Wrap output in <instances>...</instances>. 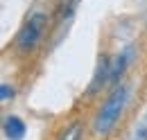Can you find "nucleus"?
Segmentation results:
<instances>
[{"label": "nucleus", "mask_w": 147, "mask_h": 140, "mask_svg": "<svg viewBox=\"0 0 147 140\" xmlns=\"http://www.w3.org/2000/svg\"><path fill=\"white\" fill-rule=\"evenodd\" d=\"M82 138H84V122L82 120L68 122L61 129V133L57 136V140H82Z\"/></svg>", "instance_id": "20e7f679"}, {"label": "nucleus", "mask_w": 147, "mask_h": 140, "mask_svg": "<svg viewBox=\"0 0 147 140\" xmlns=\"http://www.w3.org/2000/svg\"><path fill=\"white\" fill-rule=\"evenodd\" d=\"M0 95H2V104H7L9 100H14V86H9L7 81H2V86H0Z\"/></svg>", "instance_id": "39448f33"}, {"label": "nucleus", "mask_w": 147, "mask_h": 140, "mask_svg": "<svg viewBox=\"0 0 147 140\" xmlns=\"http://www.w3.org/2000/svg\"><path fill=\"white\" fill-rule=\"evenodd\" d=\"M48 27H50V16L43 9H32L27 16L23 18L16 36L11 38L14 52L20 54V57L34 54L43 45V38L48 34Z\"/></svg>", "instance_id": "f03ea898"}, {"label": "nucleus", "mask_w": 147, "mask_h": 140, "mask_svg": "<svg viewBox=\"0 0 147 140\" xmlns=\"http://www.w3.org/2000/svg\"><path fill=\"white\" fill-rule=\"evenodd\" d=\"M2 131H5V136L9 140H20L23 136H25V131H27V127H25V122L20 120L18 115H7L5 118V122H2Z\"/></svg>", "instance_id": "7ed1b4c3"}, {"label": "nucleus", "mask_w": 147, "mask_h": 140, "mask_svg": "<svg viewBox=\"0 0 147 140\" xmlns=\"http://www.w3.org/2000/svg\"><path fill=\"white\" fill-rule=\"evenodd\" d=\"M136 140H147V115L140 120V124L136 127V133H134Z\"/></svg>", "instance_id": "423d86ee"}, {"label": "nucleus", "mask_w": 147, "mask_h": 140, "mask_svg": "<svg viewBox=\"0 0 147 140\" xmlns=\"http://www.w3.org/2000/svg\"><path fill=\"white\" fill-rule=\"evenodd\" d=\"M129 100H131V81L120 79L118 84H113L93 115V124H91L93 136H97V138L109 136L113 131V127L118 124V120L122 118V113L127 111Z\"/></svg>", "instance_id": "f257e3e1"}]
</instances>
